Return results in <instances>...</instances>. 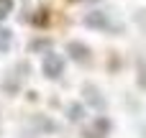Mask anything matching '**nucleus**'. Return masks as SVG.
<instances>
[{"instance_id": "nucleus-1", "label": "nucleus", "mask_w": 146, "mask_h": 138, "mask_svg": "<svg viewBox=\"0 0 146 138\" xmlns=\"http://www.w3.org/2000/svg\"><path fill=\"white\" fill-rule=\"evenodd\" d=\"M82 23H85L87 28H95V31H121V26L113 23L105 10H92V13H87V15L82 18Z\"/></svg>"}, {"instance_id": "nucleus-2", "label": "nucleus", "mask_w": 146, "mask_h": 138, "mask_svg": "<svg viewBox=\"0 0 146 138\" xmlns=\"http://www.w3.org/2000/svg\"><path fill=\"white\" fill-rule=\"evenodd\" d=\"M41 69H44V77L46 79H59L62 72H64V59L54 51H46L44 61H41Z\"/></svg>"}, {"instance_id": "nucleus-3", "label": "nucleus", "mask_w": 146, "mask_h": 138, "mask_svg": "<svg viewBox=\"0 0 146 138\" xmlns=\"http://www.w3.org/2000/svg\"><path fill=\"white\" fill-rule=\"evenodd\" d=\"M67 54H69V59H74L77 64H87V61L92 59L90 46H85L82 41H69V44H67Z\"/></svg>"}, {"instance_id": "nucleus-4", "label": "nucleus", "mask_w": 146, "mask_h": 138, "mask_svg": "<svg viewBox=\"0 0 146 138\" xmlns=\"http://www.w3.org/2000/svg\"><path fill=\"white\" fill-rule=\"evenodd\" d=\"M108 133H110V120L108 118H95L85 128V138H105Z\"/></svg>"}, {"instance_id": "nucleus-5", "label": "nucleus", "mask_w": 146, "mask_h": 138, "mask_svg": "<svg viewBox=\"0 0 146 138\" xmlns=\"http://www.w3.org/2000/svg\"><path fill=\"white\" fill-rule=\"evenodd\" d=\"M82 95H85V100H87L95 110H103V108H105V97L100 95V90H98L95 85H82Z\"/></svg>"}, {"instance_id": "nucleus-6", "label": "nucleus", "mask_w": 146, "mask_h": 138, "mask_svg": "<svg viewBox=\"0 0 146 138\" xmlns=\"http://www.w3.org/2000/svg\"><path fill=\"white\" fill-rule=\"evenodd\" d=\"M67 115H69V120H72V123H80V120L85 118V108H82L80 102H72V105L67 108Z\"/></svg>"}, {"instance_id": "nucleus-7", "label": "nucleus", "mask_w": 146, "mask_h": 138, "mask_svg": "<svg viewBox=\"0 0 146 138\" xmlns=\"http://www.w3.org/2000/svg\"><path fill=\"white\" fill-rule=\"evenodd\" d=\"M13 44V36L8 28H0V51H8V46Z\"/></svg>"}, {"instance_id": "nucleus-8", "label": "nucleus", "mask_w": 146, "mask_h": 138, "mask_svg": "<svg viewBox=\"0 0 146 138\" xmlns=\"http://www.w3.org/2000/svg\"><path fill=\"white\" fill-rule=\"evenodd\" d=\"M13 13V0H0V20H5Z\"/></svg>"}, {"instance_id": "nucleus-9", "label": "nucleus", "mask_w": 146, "mask_h": 138, "mask_svg": "<svg viewBox=\"0 0 146 138\" xmlns=\"http://www.w3.org/2000/svg\"><path fill=\"white\" fill-rule=\"evenodd\" d=\"M46 20H49L46 10H38V15H33V23H36V26H46Z\"/></svg>"}, {"instance_id": "nucleus-10", "label": "nucleus", "mask_w": 146, "mask_h": 138, "mask_svg": "<svg viewBox=\"0 0 146 138\" xmlns=\"http://www.w3.org/2000/svg\"><path fill=\"white\" fill-rule=\"evenodd\" d=\"M44 46L49 49V46H51V41H33V44H31V49H44Z\"/></svg>"}, {"instance_id": "nucleus-11", "label": "nucleus", "mask_w": 146, "mask_h": 138, "mask_svg": "<svg viewBox=\"0 0 146 138\" xmlns=\"http://www.w3.org/2000/svg\"><path fill=\"white\" fill-rule=\"evenodd\" d=\"M139 67H141V87H146V64L141 61Z\"/></svg>"}]
</instances>
